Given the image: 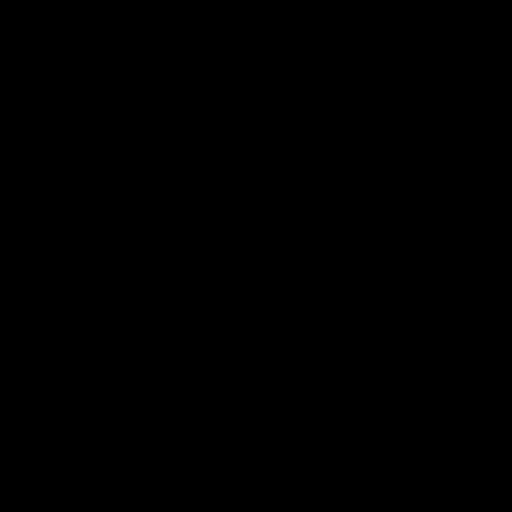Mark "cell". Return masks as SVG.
Returning a JSON list of instances; mask_svg holds the SVG:
<instances>
[]
</instances>
